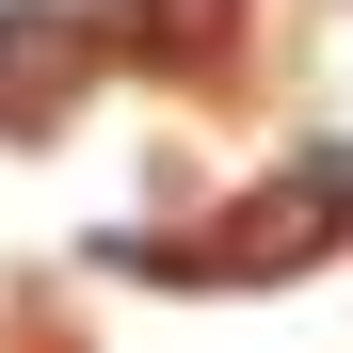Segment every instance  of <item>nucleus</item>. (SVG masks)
Instances as JSON below:
<instances>
[{
	"label": "nucleus",
	"mask_w": 353,
	"mask_h": 353,
	"mask_svg": "<svg viewBox=\"0 0 353 353\" xmlns=\"http://www.w3.org/2000/svg\"><path fill=\"white\" fill-rule=\"evenodd\" d=\"M81 65H97V32L65 17V0H17V17H0V129H48Z\"/></svg>",
	"instance_id": "obj_1"
},
{
	"label": "nucleus",
	"mask_w": 353,
	"mask_h": 353,
	"mask_svg": "<svg viewBox=\"0 0 353 353\" xmlns=\"http://www.w3.org/2000/svg\"><path fill=\"white\" fill-rule=\"evenodd\" d=\"M225 17H241V0H97V48H112V65H209V48H225Z\"/></svg>",
	"instance_id": "obj_2"
}]
</instances>
